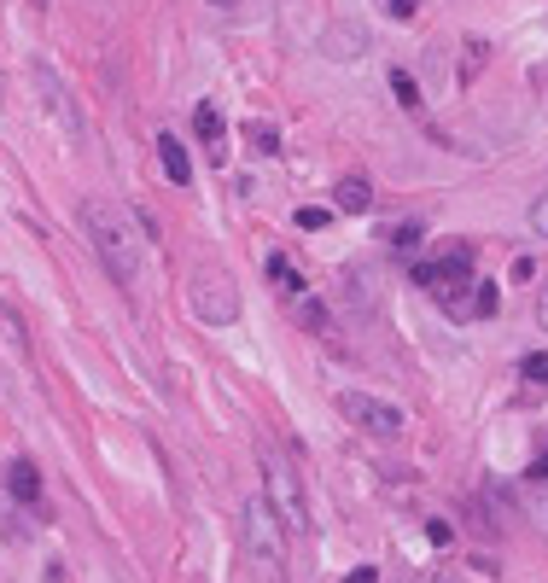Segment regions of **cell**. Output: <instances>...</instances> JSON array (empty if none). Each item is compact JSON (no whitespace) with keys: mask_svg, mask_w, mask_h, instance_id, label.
I'll return each mask as SVG.
<instances>
[{"mask_svg":"<svg viewBox=\"0 0 548 583\" xmlns=\"http://www.w3.org/2000/svg\"><path fill=\"white\" fill-rule=\"evenodd\" d=\"M82 234H88V245L100 251L105 275L117 280L123 292H135L140 280V240H135V222L123 216L117 205H105V199H88L82 205Z\"/></svg>","mask_w":548,"mask_h":583,"instance_id":"6da1fadb","label":"cell"},{"mask_svg":"<svg viewBox=\"0 0 548 583\" xmlns=\"http://www.w3.org/2000/svg\"><path fill=\"white\" fill-rule=\"evenodd\" d=\"M257 467H263V496L274 502V514L286 531H309V496H304V479L292 473V461H280L274 449H257Z\"/></svg>","mask_w":548,"mask_h":583,"instance_id":"7a4b0ae2","label":"cell"},{"mask_svg":"<svg viewBox=\"0 0 548 583\" xmlns=\"http://www.w3.org/2000/svg\"><path fill=\"white\" fill-rule=\"evenodd\" d=\"M245 549H251V560H257L269 578H280V566H286V525H280L269 496H257V502L245 508Z\"/></svg>","mask_w":548,"mask_h":583,"instance_id":"3957f363","label":"cell"},{"mask_svg":"<svg viewBox=\"0 0 548 583\" xmlns=\"http://www.w3.org/2000/svg\"><path fill=\"white\" fill-rule=\"evenodd\" d=\"M339 414L350 420V426H362V432H374V438H397L409 420H403V409L397 403H385V397H374V391H344L339 397Z\"/></svg>","mask_w":548,"mask_h":583,"instance_id":"277c9868","label":"cell"},{"mask_svg":"<svg viewBox=\"0 0 548 583\" xmlns=\"http://www.w3.org/2000/svg\"><path fill=\"white\" fill-rule=\"evenodd\" d=\"M187 298H193V309H199V321H210V327H228V321H240V292H234V280L216 275V269L193 275Z\"/></svg>","mask_w":548,"mask_h":583,"instance_id":"5b68a950","label":"cell"},{"mask_svg":"<svg viewBox=\"0 0 548 583\" xmlns=\"http://www.w3.org/2000/svg\"><path fill=\"white\" fill-rule=\"evenodd\" d=\"M321 53H327L333 65H356V59L368 53V30H362V24H327V30H321Z\"/></svg>","mask_w":548,"mask_h":583,"instance_id":"8992f818","label":"cell"},{"mask_svg":"<svg viewBox=\"0 0 548 583\" xmlns=\"http://www.w3.org/2000/svg\"><path fill=\"white\" fill-rule=\"evenodd\" d=\"M158 164H164V175H170L175 187H187V181H193V158H187L181 135H158Z\"/></svg>","mask_w":548,"mask_h":583,"instance_id":"52a82bcc","label":"cell"},{"mask_svg":"<svg viewBox=\"0 0 548 583\" xmlns=\"http://www.w3.org/2000/svg\"><path fill=\"white\" fill-rule=\"evenodd\" d=\"M333 205H339L344 216H368V210H374V187H368L362 175H344L339 187H333Z\"/></svg>","mask_w":548,"mask_h":583,"instance_id":"ba28073f","label":"cell"},{"mask_svg":"<svg viewBox=\"0 0 548 583\" xmlns=\"http://www.w3.org/2000/svg\"><path fill=\"white\" fill-rule=\"evenodd\" d=\"M30 76H35V88L47 94V105H53V117H59V123L70 129V135H76V105H70V94L59 88V82H53V70H41V65H35Z\"/></svg>","mask_w":548,"mask_h":583,"instance_id":"9c48e42d","label":"cell"},{"mask_svg":"<svg viewBox=\"0 0 548 583\" xmlns=\"http://www.w3.org/2000/svg\"><path fill=\"white\" fill-rule=\"evenodd\" d=\"M6 490H12L24 508H35V502H41V473H35L30 461H12V467H6Z\"/></svg>","mask_w":548,"mask_h":583,"instance_id":"30bf717a","label":"cell"},{"mask_svg":"<svg viewBox=\"0 0 548 583\" xmlns=\"http://www.w3.org/2000/svg\"><path fill=\"white\" fill-rule=\"evenodd\" d=\"M263 269H269V280L286 292V298H304V275H298V263H292V257L269 251V263H263Z\"/></svg>","mask_w":548,"mask_h":583,"instance_id":"8fae6325","label":"cell"},{"mask_svg":"<svg viewBox=\"0 0 548 583\" xmlns=\"http://www.w3.org/2000/svg\"><path fill=\"white\" fill-rule=\"evenodd\" d=\"M240 135H245V146H251L257 158H274V152H280V129H274L269 117H251Z\"/></svg>","mask_w":548,"mask_h":583,"instance_id":"7c38bea8","label":"cell"},{"mask_svg":"<svg viewBox=\"0 0 548 583\" xmlns=\"http://www.w3.org/2000/svg\"><path fill=\"white\" fill-rule=\"evenodd\" d=\"M391 94H397V105H403V111H420V88H414L409 70H391Z\"/></svg>","mask_w":548,"mask_h":583,"instance_id":"4fadbf2b","label":"cell"},{"mask_svg":"<svg viewBox=\"0 0 548 583\" xmlns=\"http://www.w3.org/2000/svg\"><path fill=\"white\" fill-rule=\"evenodd\" d=\"M193 135L199 140H222V111H216V105H199V111H193Z\"/></svg>","mask_w":548,"mask_h":583,"instance_id":"5bb4252c","label":"cell"},{"mask_svg":"<svg viewBox=\"0 0 548 583\" xmlns=\"http://www.w3.org/2000/svg\"><path fill=\"white\" fill-rule=\"evenodd\" d=\"M420 240H426L420 222H397V228H391V245H397V251H420Z\"/></svg>","mask_w":548,"mask_h":583,"instance_id":"9a60e30c","label":"cell"},{"mask_svg":"<svg viewBox=\"0 0 548 583\" xmlns=\"http://www.w3.org/2000/svg\"><path fill=\"white\" fill-rule=\"evenodd\" d=\"M409 280L414 286H426V292H438V286H444V263H414Z\"/></svg>","mask_w":548,"mask_h":583,"instance_id":"2e32d148","label":"cell"},{"mask_svg":"<svg viewBox=\"0 0 548 583\" xmlns=\"http://www.w3.org/2000/svg\"><path fill=\"white\" fill-rule=\"evenodd\" d=\"M327 222H333V210H321V205H304V210H298V228H304V234H321Z\"/></svg>","mask_w":548,"mask_h":583,"instance_id":"e0dca14e","label":"cell"},{"mask_svg":"<svg viewBox=\"0 0 548 583\" xmlns=\"http://www.w3.org/2000/svg\"><path fill=\"white\" fill-rule=\"evenodd\" d=\"M519 374L531 379V385H548V350H537V356H525V362H519Z\"/></svg>","mask_w":548,"mask_h":583,"instance_id":"ac0fdd59","label":"cell"},{"mask_svg":"<svg viewBox=\"0 0 548 583\" xmlns=\"http://www.w3.org/2000/svg\"><path fill=\"white\" fill-rule=\"evenodd\" d=\"M531 234H537V240H548V193H537V199H531Z\"/></svg>","mask_w":548,"mask_h":583,"instance_id":"d6986e66","label":"cell"},{"mask_svg":"<svg viewBox=\"0 0 548 583\" xmlns=\"http://www.w3.org/2000/svg\"><path fill=\"white\" fill-rule=\"evenodd\" d=\"M473 315H496V286L479 280V292H473Z\"/></svg>","mask_w":548,"mask_h":583,"instance_id":"ffe728a7","label":"cell"},{"mask_svg":"<svg viewBox=\"0 0 548 583\" xmlns=\"http://www.w3.org/2000/svg\"><path fill=\"white\" fill-rule=\"evenodd\" d=\"M298 315H304V327H315V333H327V309H321V304H304Z\"/></svg>","mask_w":548,"mask_h":583,"instance_id":"44dd1931","label":"cell"},{"mask_svg":"<svg viewBox=\"0 0 548 583\" xmlns=\"http://www.w3.org/2000/svg\"><path fill=\"white\" fill-rule=\"evenodd\" d=\"M385 12H391V18H414V12H420V0H385Z\"/></svg>","mask_w":548,"mask_h":583,"instance_id":"7402d4cb","label":"cell"},{"mask_svg":"<svg viewBox=\"0 0 548 583\" xmlns=\"http://www.w3.org/2000/svg\"><path fill=\"white\" fill-rule=\"evenodd\" d=\"M426 537H432V543H438V549H444V543H449V537H455V531H449L444 519H432V525H426Z\"/></svg>","mask_w":548,"mask_h":583,"instance_id":"603a6c76","label":"cell"},{"mask_svg":"<svg viewBox=\"0 0 548 583\" xmlns=\"http://www.w3.org/2000/svg\"><path fill=\"white\" fill-rule=\"evenodd\" d=\"M344 583H379V566H356V572H350Z\"/></svg>","mask_w":548,"mask_h":583,"instance_id":"cb8c5ba5","label":"cell"},{"mask_svg":"<svg viewBox=\"0 0 548 583\" xmlns=\"http://www.w3.org/2000/svg\"><path fill=\"white\" fill-rule=\"evenodd\" d=\"M222 12H251V6H263V0H216Z\"/></svg>","mask_w":548,"mask_h":583,"instance_id":"d4e9b609","label":"cell"},{"mask_svg":"<svg viewBox=\"0 0 548 583\" xmlns=\"http://www.w3.org/2000/svg\"><path fill=\"white\" fill-rule=\"evenodd\" d=\"M537 327L548 333V286H543V298H537Z\"/></svg>","mask_w":548,"mask_h":583,"instance_id":"484cf974","label":"cell"},{"mask_svg":"<svg viewBox=\"0 0 548 583\" xmlns=\"http://www.w3.org/2000/svg\"><path fill=\"white\" fill-rule=\"evenodd\" d=\"M531 479H548V449L537 455V461H531Z\"/></svg>","mask_w":548,"mask_h":583,"instance_id":"4316f807","label":"cell"},{"mask_svg":"<svg viewBox=\"0 0 548 583\" xmlns=\"http://www.w3.org/2000/svg\"><path fill=\"white\" fill-rule=\"evenodd\" d=\"M0 100H6V76H0Z\"/></svg>","mask_w":548,"mask_h":583,"instance_id":"83f0119b","label":"cell"}]
</instances>
